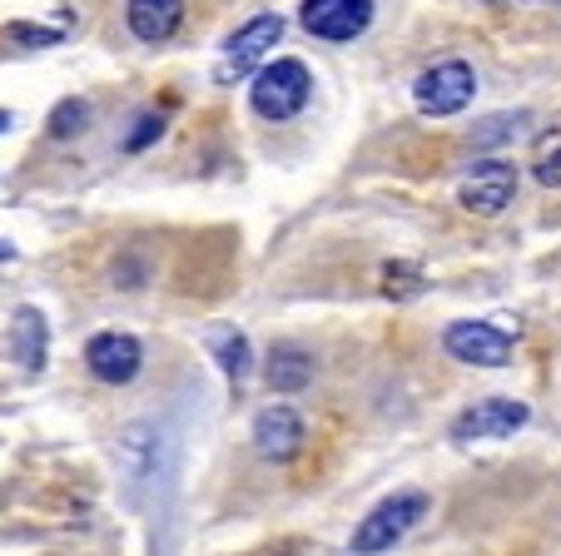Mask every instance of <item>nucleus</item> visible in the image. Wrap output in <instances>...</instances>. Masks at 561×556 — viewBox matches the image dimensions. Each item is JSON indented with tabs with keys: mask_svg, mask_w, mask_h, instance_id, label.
<instances>
[{
	"mask_svg": "<svg viewBox=\"0 0 561 556\" xmlns=\"http://www.w3.org/2000/svg\"><path fill=\"white\" fill-rule=\"evenodd\" d=\"M11 348H15V358H21V367H31V373H41V367H45L50 328H45V314H41V308H15Z\"/></svg>",
	"mask_w": 561,
	"mask_h": 556,
	"instance_id": "nucleus-13",
	"label": "nucleus"
},
{
	"mask_svg": "<svg viewBox=\"0 0 561 556\" xmlns=\"http://www.w3.org/2000/svg\"><path fill=\"white\" fill-rule=\"evenodd\" d=\"M427 507H433V502H427V492H392L388 502H378L358 522V532H353V556L392 552V546L403 542V536L427 517Z\"/></svg>",
	"mask_w": 561,
	"mask_h": 556,
	"instance_id": "nucleus-2",
	"label": "nucleus"
},
{
	"mask_svg": "<svg viewBox=\"0 0 561 556\" xmlns=\"http://www.w3.org/2000/svg\"><path fill=\"white\" fill-rule=\"evenodd\" d=\"M115 467L129 487H164L174 477V438L159 422H129L115 442Z\"/></svg>",
	"mask_w": 561,
	"mask_h": 556,
	"instance_id": "nucleus-1",
	"label": "nucleus"
},
{
	"mask_svg": "<svg viewBox=\"0 0 561 556\" xmlns=\"http://www.w3.org/2000/svg\"><path fill=\"white\" fill-rule=\"evenodd\" d=\"M254 452L264 462H288V457H298L304 452V438H308V428H304V418H298L294 408H284V402H274V408H264L254 418Z\"/></svg>",
	"mask_w": 561,
	"mask_h": 556,
	"instance_id": "nucleus-11",
	"label": "nucleus"
},
{
	"mask_svg": "<svg viewBox=\"0 0 561 556\" xmlns=\"http://www.w3.org/2000/svg\"><path fill=\"white\" fill-rule=\"evenodd\" d=\"M551 5H561V0H551Z\"/></svg>",
	"mask_w": 561,
	"mask_h": 556,
	"instance_id": "nucleus-22",
	"label": "nucleus"
},
{
	"mask_svg": "<svg viewBox=\"0 0 561 556\" xmlns=\"http://www.w3.org/2000/svg\"><path fill=\"white\" fill-rule=\"evenodd\" d=\"M423 269H417V263H388V269H382V294L388 298H417L423 294Z\"/></svg>",
	"mask_w": 561,
	"mask_h": 556,
	"instance_id": "nucleus-16",
	"label": "nucleus"
},
{
	"mask_svg": "<svg viewBox=\"0 0 561 556\" xmlns=\"http://www.w3.org/2000/svg\"><path fill=\"white\" fill-rule=\"evenodd\" d=\"M443 348L457 358V363L472 367H507L512 363V338L502 328L482 324V318H462L443 333Z\"/></svg>",
	"mask_w": 561,
	"mask_h": 556,
	"instance_id": "nucleus-8",
	"label": "nucleus"
},
{
	"mask_svg": "<svg viewBox=\"0 0 561 556\" xmlns=\"http://www.w3.org/2000/svg\"><path fill=\"white\" fill-rule=\"evenodd\" d=\"M531 408L517 398H482L477 408L457 412L453 438L457 442H488V438H512L517 428H527Z\"/></svg>",
	"mask_w": 561,
	"mask_h": 556,
	"instance_id": "nucleus-9",
	"label": "nucleus"
},
{
	"mask_svg": "<svg viewBox=\"0 0 561 556\" xmlns=\"http://www.w3.org/2000/svg\"><path fill=\"white\" fill-rule=\"evenodd\" d=\"M159 135H164V115H145V120H139L135 135L125 139V149H145L149 139H159Z\"/></svg>",
	"mask_w": 561,
	"mask_h": 556,
	"instance_id": "nucleus-19",
	"label": "nucleus"
},
{
	"mask_svg": "<svg viewBox=\"0 0 561 556\" xmlns=\"http://www.w3.org/2000/svg\"><path fill=\"white\" fill-rule=\"evenodd\" d=\"M304 31L318 35V41H358L373 25V0H304Z\"/></svg>",
	"mask_w": 561,
	"mask_h": 556,
	"instance_id": "nucleus-7",
	"label": "nucleus"
},
{
	"mask_svg": "<svg viewBox=\"0 0 561 556\" xmlns=\"http://www.w3.org/2000/svg\"><path fill=\"white\" fill-rule=\"evenodd\" d=\"M209 348H214L219 367L229 373L233 383L249 378V367H254V353H249V338H244V333H233V328H214V333H209Z\"/></svg>",
	"mask_w": 561,
	"mask_h": 556,
	"instance_id": "nucleus-15",
	"label": "nucleus"
},
{
	"mask_svg": "<svg viewBox=\"0 0 561 556\" xmlns=\"http://www.w3.org/2000/svg\"><path fill=\"white\" fill-rule=\"evenodd\" d=\"M5 129H11V115H5V110H0V135H5Z\"/></svg>",
	"mask_w": 561,
	"mask_h": 556,
	"instance_id": "nucleus-21",
	"label": "nucleus"
},
{
	"mask_svg": "<svg viewBox=\"0 0 561 556\" xmlns=\"http://www.w3.org/2000/svg\"><path fill=\"white\" fill-rule=\"evenodd\" d=\"M85 120H90L85 100H60V105H55V115H50V135L55 139H70V135H80V129H85Z\"/></svg>",
	"mask_w": 561,
	"mask_h": 556,
	"instance_id": "nucleus-17",
	"label": "nucleus"
},
{
	"mask_svg": "<svg viewBox=\"0 0 561 556\" xmlns=\"http://www.w3.org/2000/svg\"><path fill=\"white\" fill-rule=\"evenodd\" d=\"M537 184H547V190H561V149H551V155L537 164Z\"/></svg>",
	"mask_w": 561,
	"mask_h": 556,
	"instance_id": "nucleus-20",
	"label": "nucleus"
},
{
	"mask_svg": "<svg viewBox=\"0 0 561 556\" xmlns=\"http://www.w3.org/2000/svg\"><path fill=\"white\" fill-rule=\"evenodd\" d=\"M313 95V75L304 60H274L254 75V90H249V105L264 120H294L298 110Z\"/></svg>",
	"mask_w": 561,
	"mask_h": 556,
	"instance_id": "nucleus-3",
	"label": "nucleus"
},
{
	"mask_svg": "<svg viewBox=\"0 0 561 556\" xmlns=\"http://www.w3.org/2000/svg\"><path fill=\"white\" fill-rule=\"evenodd\" d=\"M278 35H284V15H254L244 31L229 35V45H224V60L214 65V80H219V84L244 80V75L254 70V65L278 45Z\"/></svg>",
	"mask_w": 561,
	"mask_h": 556,
	"instance_id": "nucleus-5",
	"label": "nucleus"
},
{
	"mask_svg": "<svg viewBox=\"0 0 561 556\" xmlns=\"http://www.w3.org/2000/svg\"><path fill=\"white\" fill-rule=\"evenodd\" d=\"M512 194H517V169H512L507 159H482V164H472V174L462 179L457 200H462V209L477 214V219H497L512 204Z\"/></svg>",
	"mask_w": 561,
	"mask_h": 556,
	"instance_id": "nucleus-6",
	"label": "nucleus"
},
{
	"mask_svg": "<svg viewBox=\"0 0 561 556\" xmlns=\"http://www.w3.org/2000/svg\"><path fill=\"white\" fill-rule=\"evenodd\" d=\"M129 35L145 45H164L184 21V0H129L125 5Z\"/></svg>",
	"mask_w": 561,
	"mask_h": 556,
	"instance_id": "nucleus-12",
	"label": "nucleus"
},
{
	"mask_svg": "<svg viewBox=\"0 0 561 556\" xmlns=\"http://www.w3.org/2000/svg\"><path fill=\"white\" fill-rule=\"evenodd\" d=\"M85 367L100 383H110V388H125L139 367H145V348L129 333H95L85 343Z\"/></svg>",
	"mask_w": 561,
	"mask_h": 556,
	"instance_id": "nucleus-10",
	"label": "nucleus"
},
{
	"mask_svg": "<svg viewBox=\"0 0 561 556\" xmlns=\"http://www.w3.org/2000/svg\"><path fill=\"white\" fill-rule=\"evenodd\" d=\"M313 383V358L304 348H274L268 353V388L274 393H298Z\"/></svg>",
	"mask_w": 561,
	"mask_h": 556,
	"instance_id": "nucleus-14",
	"label": "nucleus"
},
{
	"mask_svg": "<svg viewBox=\"0 0 561 556\" xmlns=\"http://www.w3.org/2000/svg\"><path fill=\"white\" fill-rule=\"evenodd\" d=\"M522 120H527V115H517V120H512V115L488 120V125L477 129V145H497V139H512V135H517V125H522Z\"/></svg>",
	"mask_w": 561,
	"mask_h": 556,
	"instance_id": "nucleus-18",
	"label": "nucleus"
},
{
	"mask_svg": "<svg viewBox=\"0 0 561 556\" xmlns=\"http://www.w3.org/2000/svg\"><path fill=\"white\" fill-rule=\"evenodd\" d=\"M472 95H477V70L467 60H443L413 80V105L433 120L462 115L472 105Z\"/></svg>",
	"mask_w": 561,
	"mask_h": 556,
	"instance_id": "nucleus-4",
	"label": "nucleus"
}]
</instances>
